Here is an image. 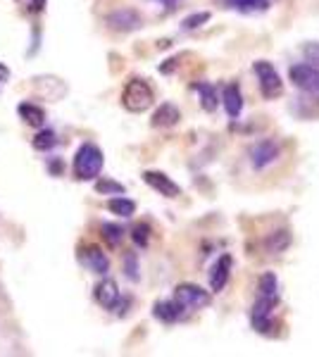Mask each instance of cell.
Listing matches in <instances>:
<instances>
[{
  "label": "cell",
  "mask_w": 319,
  "mask_h": 357,
  "mask_svg": "<svg viewBox=\"0 0 319 357\" xmlns=\"http://www.w3.org/2000/svg\"><path fill=\"white\" fill-rule=\"evenodd\" d=\"M103 167H105V155H103L101 148L91 141L81 143L79 151L74 153L72 162L74 178H79V181H96L101 176Z\"/></svg>",
  "instance_id": "1"
},
{
  "label": "cell",
  "mask_w": 319,
  "mask_h": 357,
  "mask_svg": "<svg viewBox=\"0 0 319 357\" xmlns=\"http://www.w3.org/2000/svg\"><path fill=\"white\" fill-rule=\"evenodd\" d=\"M155 102V93L153 89H150V84L146 79H129L124 86V91H121V105H124V110H129L133 114H141L153 107Z\"/></svg>",
  "instance_id": "2"
},
{
  "label": "cell",
  "mask_w": 319,
  "mask_h": 357,
  "mask_svg": "<svg viewBox=\"0 0 319 357\" xmlns=\"http://www.w3.org/2000/svg\"><path fill=\"white\" fill-rule=\"evenodd\" d=\"M172 301L191 314V312H195V310L210 307L212 296H210V291L200 289V286H195V284H179L177 289H174Z\"/></svg>",
  "instance_id": "3"
},
{
  "label": "cell",
  "mask_w": 319,
  "mask_h": 357,
  "mask_svg": "<svg viewBox=\"0 0 319 357\" xmlns=\"http://www.w3.org/2000/svg\"><path fill=\"white\" fill-rule=\"evenodd\" d=\"M253 72L260 82V93H262L265 100H276V98L283 96V82H281L279 72H276L272 62L258 60L253 65Z\"/></svg>",
  "instance_id": "4"
},
{
  "label": "cell",
  "mask_w": 319,
  "mask_h": 357,
  "mask_svg": "<svg viewBox=\"0 0 319 357\" xmlns=\"http://www.w3.org/2000/svg\"><path fill=\"white\" fill-rule=\"evenodd\" d=\"M246 155L253 169H267L281 158V143L276 138H262V141L248 146Z\"/></svg>",
  "instance_id": "5"
},
{
  "label": "cell",
  "mask_w": 319,
  "mask_h": 357,
  "mask_svg": "<svg viewBox=\"0 0 319 357\" xmlns=\"http://www.w3.org/2000/svg\"><path fill=\"white\" fill-rule=\"evenodd\" d=\"M279 301L274 298H265L260 296L258 301L253 303L251 307V324L258 333H272V326H274V312Z\"/></svg>",
  "instance_id": "6"
},
{
  "label": "cell",
  "mask_w": 319,
  "mask_h": 357,
  "mask_svg": "<svg viewBox=\"0 0 319 357\" xmlns=\"http://www.w3.org/2000/svg\"><path fill=\"white\" fill-rule=\"evenodd\" d=\"M288 77L291 82L298 86L300 91L312 96H319V67H312L307 62H300V65H293L288 69Z\"/></svg>",
  "instance_id": "7"
},
{
  "label": "cell",
  "mask_w": 319,
  "mask_h": 357,
  "mask_svg": "<svg viewBox=\"0 0 319 357\" xmlns=\"http://www.w3.org/2000/svg\"><path fill=\"white\" fill-rule=\"evenodd\" d=\"M107 26L112 31H121V33H129V31H136V29L143 26V17L136 13L133 8H119L114 13H110L105 17Z\"/></svg>",
  "instance_id": "8"
},
{
  "label": "cell",
  "mask_w": 319,
  "mask_h": 357,
  "mask_svg": "<svg viewBox=\"0 0 319 357\" xmlns=\"http://www.w3.org/2000/svg\"><path fill=\"white\" fill-rule=\"evenodd\" d=\"M143 181H146L153 191L165 195V198H179V195H181V186H179L172 176H167L165 172H155V169L143 172Z\"/></svg>",
  "instance_id": "9"
},
{
  "label": "cell",
  "mask_w": 319,
  "mask_h": 357,
  "mask_svg": "<svg viewBox=\"0 0 319 357\" xmlns=\"http://www.w3.org/2000/svg\"><path fill=\"white\" fill-rule=\"evenodd\" d=\"M94 298H96V303L101 305L103 310H110V312H114L117 310V305L121 301V293H119V286H117V281L114 279H103L101 284L96 286V291H94Z\"/></svg>",
  "instance_id": "10"
},
{
  "label": "cell",
  "mask_w": 319,
  "mask_h": 357,
  "mask_svg": "<svg viewBox=\"0 0 319 357\" xmlns=\"http://www.w3.org/2000/svg\"><path fill=\"white\" fill-rule=\"evenodd\" d=\"M34 89L45 100H62L67 96V84L57 77H36L34 79Z\"/></svg>",
  "instance_id": "11"
},
{
  "label": "cell",
  "mask_w": 319,
  "mask_h": 357,
  "mask_svg": "<svg viewBox=\"0 0 319 357\" xmlns=\"http://www.w3.org/2000/svg\"><path fill=\"white\" fill-rule=\"evenodd\" d=\"M231 267H234V257H231L229 252L222 257H217V262L212 264V272H210V291L212 293L224 291V286L229 284Z\"/></svg>",
  "instance_id": "12"
},
{
  "label": "cell",
  "mask_w": 319,
  "mask_h": 357,
  "mask_svg": "<svg viewBox=\"0 0 319 357\" xmlns=\"http://www.w3.org/2000/svg\"><path fill=\"white\" fill-rule=\"evenodd\" d=\"M81 262H84L86 267H89L94 274L105 276V274L110 272V260H107V255H105V252H103L98 245H86L84 250H81Z\"/></svg>",
  "instance_id": "13"
},
{
  "label": "cell",
  "mask_w": 319,
  "mask_h": 357,
  "mask_svg": "<svg viewBox=\"0 0 319 357\" xmlns=\"http://www.w3.org/2000/svg\"><path fill=\"white\" fill-rule=\"evenodd\" d=\"M179 119H181V110H179L174 102H162L158 110L153 112L150 124H153L155 129H172V126L179 124Z\"/></svg>",
  "instance_id": "14"
},
{
  "label": "cell",
  "mask_w": 319,
  "mask_h": 357,
  "mask_svg": "<svg viewBox=\"0 0 319 357\" xmlns=\"http://www.w3.org/2000/svg\"><path fill=\"white\" fill-rule=\"evenodd\" d=\"M222 102L224 110L231 119H239L243 112V93L239 84H226L222 89Z\"/></svg>",
  "instance_id": "15"
},
{
  "label": "cell",
  "mask_w": 319,
  "mask_h": 357,
  "mask_svg": "<svg viewBox=\"0 0 319 357\" xmlns=\"http://www.w3.org/2000/svg\"><path fill=\"white\" fill-rule=\"evenodd\" d=\"M153 317H155V319H160V321H165V324H177V321L186 319L188 312L179 307L174 301H160V303H155Z\"/></svg>",
  "instance_id": "16"
},
{
  "label": "cell",
  "mask_w": 319,
  "mask_h": 357,
  "mask_svg": "<svg viewBox=\"0 0 319 357\" xmlns=\"http://www.w3.org/2000/svg\"><path fill=\"white\" fill-rule=\"evenodd\" d=\"M224 5L241 15H260L272 8L274 0H224Z\"/></svg>",
  "instance_id": "17"
},
{
  "label": "cell",
  "mask_w": 319,
  "mask_h": 357,
  "mask_svg": "<svg viewBox=\"0 0 319 357\" xmlns=\"http://www.w3.org/2000/svg\"><path fill=\"white\" fill-rule=\"evenodd\" d=\"M291 241L293 238H291V231H288V229H276V231H272L265 238V250L269 252V255H281V252L288 250Z\"/></svg>",
  "instance_id": "18"
},
{
  "label": "cell",
  "mask_w": 319,
  "mask_h": 357,
  "mask_svg": "<svg viewBox=\"0 0 319 357\" xmlns=\"http://www.w3.org/2000/svg\"><path fill=\"white\" fill-rule=\"evenodd\" d=\"M17 114H20L29 126H36V129H40V126L45 124V110L40 105H36V102H20Z\"/></svg>",
  "instance_id": "19"
},
{
  "label": "cell",
  "mask_w": 319,
  "mask_h": 357,
  "mask_svg": "<svg viewBox=\"0 0 319 357\" xmlns=\"http://www.w3.org/2000/svg\"><path fill=\"white\" fill-rule=\"evenodd\" d=\"M195 91H198V96H200V105H202V110L205 112H214L217 110V89H214L212 84H207V82H198L193 86Z\"/></svg>",
  "instance_id": "20"
},
{
  "label": "cell",
  "mask_w": 319,
  "mask_h": 357,
  "mask_svg": "<svg viewBox=\"0 0 319 357\" xmlns=\"http://www.w3.org/2000/svg\"><path fill=\"white\" fill-rule=\"evenodd\" d=\"M107 210L112 212V215L129 220V217H133V212H136V203L129 198H124V195H114V198L107 200Z\"/></svg>",
  "instance_id": "21"
},
{
  "label": "cell",
  "mask_w": 319,
  "mask_h": 357,
  "mask_svg": "<svg viewBox=\"0 0 319 357\" xmlns=\"http://www.w3.org/2000/svg\"><path fill=\"white\" fill-rule=\"evenodd\" d=\"M258 289H260V296L274 298V301H279V279H276L274 272H265L262 276H260Z\"/></svg>",
  "instance_id": "22"
},
{
  "label": "cell",
  "mask_w": 319,
  "mask_h": 357,
  "mask_svg": "<svg viewBox=\"0 0 319 357\" xmlns=\"http://www.w3.org/2000/svg\"><path fill=\"white\" fill-rule=\"evenodd\" d=\"M101 234H103V241L110 245V248H119L121 241H124V229L114 222H105L101 227Z\"/></svg>",
  "instance_id": "23"
},
{
  "label": "cell",
  "mask_w": 319,
  "mask_h": 357,
  "mask_svg": "<svg viewBox=\"0 0 319 357\" xmlns=\"http://www.w3.org/2000/svg\"><path fill=\"white\" fill-rule=\"evenodd\" d=\"M57 146V134L53 129H38V134L34 136V148L40 153H48Z\"/></svg>",
  "instance_id": "24"
},
{
  "label": "cell",
  "mask_w": 319,
  "mask_h": 357,
  "mask_svg": "<svg viewBox=\"0 0 319 357\" xmlns=\"http://www.w3.org/2000/svg\"><path fill=\"white\" fill-rule=\"evenodd\" d=\"M150 224L146 222H138V224H133V229H131V241L136 243L138 248H148L150 243Z\"/></svg>",
  "instance_id": "25"
},
{
  "label": "cell",
  "mask_w": 319,
  "mask_h": 357,
  "mask_svg": "<svg viewBox=\"0 0 319 357\" xmlns=\"http://www.w3.org/2000/svg\"><path fill=\"white\" fill-rule=\"evenodd\" d=\"M96 191L103 195H124L126 188L121 186L119 181H112V178H98L96 181Z\"/></svg>",
  "instance_id": "26"
},
{
  "label": "cell",
  "mask_w": 319,
  "mask_h": 357,
  "mask_svg": "<svg viewBox=\"0 0 319 357\" xmlns=\"http://www.w3.org/2000/svg\"><path fill=\"white\" fill-rule=\"evenodd\" d=\"M210 22V13H193V15H188L186 20L181 22V26H184V31H195V29H200L202 24H207Z\"/></svg>",
  "instance_id": "27"
},
{
  "label": "cell",
  "mask_w": 319,
  "mask_h": 357,
  "mask_svg": "<svg viewBox=\"0 0 319 357\" xmlns=\"http://www.w3.org/2000/svg\"><path fill=\"white\" fill-rule=\"evenodd\" d=\"M124 274L129 281H138L141 279V274H138V257L136 252H126L124 255Z\"/></svg>",
  "instance_id": "28"
},
{
  "label": "cell",
  "mask_w": 319,
  "mask_h": 357,
  "mask_svg": "<svg viewBox=\"0 0 319 357\" xmlns=\"http://www.w3.org/2000/svg\"><path fill=\"white\" fill-rule=\"evenodd\" d=\"M303 55H305V62L312 67H319V43H307L303 48Z\"/></svg>",
  "instance_id": "29"
},
{
  "label": "cell",
  "mask_w": 319,
  "mask_h": 357,
  "mask_svg": "<svg viewBox=\"0 0 319 357\" xmlns=\"http://www.w3.org/2000/svg\"><path fill=\"white\" fill-rule=\"evenodd\" d=\"M10 77H13V72H10V67H8V65H3V62H0V84L10 82Z\"/></svg>",
  "instance_id": "30"
},
{
  "label": "cell",
  "mask_w": 319,
  "mask_h": 357,
  "mask_svg": "<svg viewBox=\"0 0 319 357\" xmlns=\"http://www.w3.org/2000/svg\"><path fill=\"white\" fill-rule=\"evenodd\" d=\"M29 10H31V13H43L45 0H31V3H29Z\"/></svg>",
  "instance_id": "31"
},
{
  "label": "cell",
  "mask_w": 319,
  "mask_h": 357,
  "mask_svg": "<svg viewBox=\"0 0 319 357\" xmlns=\"http://www.w3.org/2000/svg\"><path fill=\"white\" fill-rule=\"evenodd\" d=\"M155 3H160V5H165L167 10H174L179 5V0H155Z\"/></svg>",
  "instance_id": "32"
},
{
  "label": "cell",
  "mask_w": 319,
  "mask_h": 357,
  "mask_svg": "<svg viewBox=\"0 0 319 357\" xmlns=\"http://www.w3.org/2000/svg\"><path fill=\"white\" fill-rule=\"evenodd\" d=\"M50 172H53V174H62V162H60V160H57V162H50Z\"/></svg>",
  "instance_id": "33"
}]
</instances>
